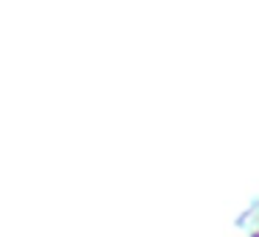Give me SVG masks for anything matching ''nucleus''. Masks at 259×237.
Listing matches in <instances>:
<instances>
[{"label": "nucleus", "instance_id": "obj_1", "mask_svg": "<svg viewBox=\"0 0 259 237\" xmlns=\"http://www.w3.org/2000/svg\"><path fill=\"white\" fill-rule=\"evenodd\" d=\"M248 237H259V231H251V234H248Z\"/></svg>", "mask_w": 259, "mask_h": 237}]
</instances>
